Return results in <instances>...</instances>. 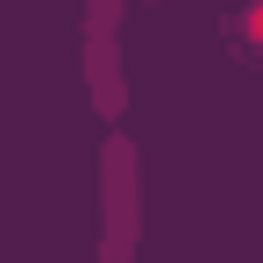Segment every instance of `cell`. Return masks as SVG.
Listing matches in <instances>:
<instances>
[{
	"instance_id": "obj_1",
	"label": "cell",
	"mask_w": 263,
	"mask_h": 263,
	"mask_svg": "<svg viewBox=\"0 0 263 263\" xmlns=\"http://www.w3.org/2000/svg\"><path fill=\"white\" fill-rule=\"evenodd\" d=\"M142 249V149L128 135L100 142V263H135Z\"/></svg>"
},
{
	"instance_id": "obj_2",
	"label": "cell",
	"mask_w": 263,
	"mask_h": 263,
	"mask_svg": "<svg viewBox=\"0 0 263 263\" xmlns=\"http://www.w3.org/2000/svg\"><path fill=\"white\" fill-rule=\"evenodd\" d=\"M121 7H128V0H86V14H79V71H86V100H92L100 121H121V107H128Z\"/></svg>"
}]
</instances>
